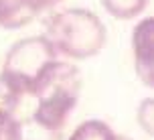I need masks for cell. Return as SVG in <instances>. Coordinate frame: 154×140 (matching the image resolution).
Listing matches in <instances>:
<instances>
[{
	"mask_svg": "<svg viewBox=\"0 0 154 140\" xmlns=\"http://www.w3.org/2000/svg\"><path fill=\"white\" fill-rule=\"evenodd\" d=\"M61 0H31V4L35 6L37 12H43V10H49V8H55Z\"/></svg>",
	"mask_w": 154,
	"mask_h": 140,
	"instance_id": "cell-11",
	"label": "cell"
},
{
	"mask_svg": "<svg viewBox=\"0 0 154 140\" xmlns=\"http://www.w3.org/2000/svg\"><path fill=\"white\" fill-rule=\"evenodd\" d=\"M0 140H23V122L18 118H0Z\"/></svg>",
	"mask_w": 154,
	"mask_h": 140,
	"instance_id": "cell-10",
	"label": "cell"
},
{
	"mask_svg": "<svg viewBox=\"0 0 154 140\" xmlns=\"http://www.w3.org/2000/svg\"><path fill=\"white\" fill-rule=\"evenodd\" d=\"M136 120L142 132L154 138V98H146L140 101L138 110H136Z\"/></svg>",
	"mask_w": 154,
	"mask_h": 140,
	"instance_id": "cell-9",
	"label": "cell"
},
{
	"mask_svg": "<svg viewBox=\"0 0 154 140\" xmlns=\"http://www.w3.org/2000/svg\"><path fill=\"white\" fill-rule=\"evenodd\" d=\"M81 95V73L71 61L55 59L32 89V122L45 132H61Z\"/></svg>",
	"mask_w": 154,
	"mask_h": 140,
	"instance_id": "cell-1",
	"label": "cell"
},
{
	"mask_svg": "<svg viewBox=\"0 0 154 140\" xmlns=\"http://www.w3.org/2000/svg\"><path fill=\"white\" fill-rule=\"evenodd\" d=\"M59 55L55 53L53 45L47 41L45 35L37 37H26V39L16 41L14 45L8 49L4 57L2 71L8 73L10 77H14L20 86L24 87L26 95L31 98L35 83L43 75L47 65L55 61Z\"/></svg>",
	"mask_w": 154,
	"mask_h": 140,
	"instance_id": "cell-3",
	"label": "cell"
},
{
	"mask_svg": "<svg viewBox=\"0 0 154 140\" xmlns=\"http://www.w3.org/2000/svg\"><path fill=\"white\" fill-rule=\"evenodd\" d=\"M45 37L57 55L71 61H83L103 49L108 31L101 18L91 10L63 8L47 18Z\"/></svg>",
	"mask_w": 154,
	"mask_h": 140,
	"instance_id": "cell-2",
	"label": "cell"
},
{
	"mask_svg": "<svg viewBox=\"0 0 154 140\" xmlns=\"http://www.w3.org/2000/svg\"><path fill=\"white\" fill-rule=\"evenodd\" d=\"M37 14L31 0H0V26L6 31L23 29Z\"/></svg>",
	"mask_w": 154,
	"mask_h": 140,
	"instance_id": "cell-5",
	"label": "cell"
},
{
	"mask_svg": "<svg viewBox=\"0 0 154 140\" xmlns=\"http://www.w3.org/2000/svg\"><path fill=\"white\" fill-rule=\"evenodd\" d=\"M134 71L146 87L154 89V16L142 18L132 29Z\"/></svg>",
	"mask_w": 154,
	"mask_h": 140,
	"instance_id": "cell-4",
	"label": "cell"
},
{
	"mask_svg": "<svg viewBox=\"0 0 154 140\" xmlns=\"http://www.w3.org/2000/svg\"><path fill=\"white\" fill-rule=\"evenodd\" d=\"M118 140H128V138H122V136H118Z\"/></svg>",
	"mask_w": 154,
	"mask_h": 140,
	"instance_id": "cell-12",
	"label": "cell"
},
{
	"mask_svg": "<svg viewBox=\"0 0 154 140\" xmlns=\"http://www.w3.org/2000/svg\"><path fill=\"white\" fill-rule=\"evenodd\" d=\"M67 140H118V134L103 120H85L69 134Z\"/></svg>",
	"mask_w": 154,
	"mask_h": 140,
	"instance_id": "cell-7",
	"label": "cell"
},
{
	"mask_svg": "<svg viewBox=\"0 0 154 140\" xmlns=\"http://www.w3.org/2000/svg\"><path fill=\"white\" fill-rule=\"evenodd\" d=\"M24 98H29L24 87L14 77L0 71V118H16V110L20 108Z\"/></svg>",
	"mask_w": 154,
	"mask_h": 140,
	"instance_id": "cell-6",
	"label": "cell"
},
{
	"mask_svg": "<svg viewBox=\"0 0 154 140\" xmlns=\"http://www.w3.org/2000/svg\"><path fill=\"white\" fill-rule=\"evenodd\" d=\"M103 10L118 20H130L144 12L148 0H100Z\"/></svg>",
	"mask_w": 154,
	"mask_h": 140,
	"instance_id": "cell-8",
	"label": "cell"
}]
</instances>
